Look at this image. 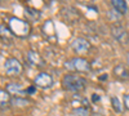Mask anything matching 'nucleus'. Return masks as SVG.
<instances>
[{"label": "nucleus", "mask_w": 129, "mask_h": 116, "mask_svg": "<svg viewBox=\"0 0 129 116\" xmlns=\"http://www.w3.org/2000/svg\"><path fill=\"white\" fill-rule=\"evenodd\" d=\"M62 87L64 90L67 92H72V93H79L83 92L87 87V79L83 78L81 75L78 73H66L62 78Z\"/></svg>", "instance_id": "1"}, {"label": "nucleus", "mask_w": 129, "mask_h": 116, "mask_svg": "<svg viewBox=\"0 0 129 116\" xmlns=\"http://www.w3.org/2000/svg\"><path fill=\"white\" fill-rule=\"evenodd\" d=\"M8 27L12 34L17 37L25 39L31 34V26L27 21H23L18 17H10L8 21Z\"/></svg>", "instance_id": "2"}, {"label": "nucleus", "mask_w": 129, "mask_h": 116, "mask_svg": "<svg viewBox=\"0 0 129 116\" xmlns=\"http://www.w3.org/2000/svg\"><path fill=\"white\" fill-rule=\"evenodd\" d=\"M64 67L70 71L88 72V71H90V63L88 59H85L83 57H74L64 62Z\"/></svg>", "instance_id": "3"}, {"label": "nucleus", "mask_w": 129, "mask_h": 116, "mask_svg": "<svg viewBox=\"0 0 129 116\" xmlns=\"http://www.w3.org/2000/svg\"><path fill=\"white\" fill-rule=\"evenodd\" d=\"M4 70H5L7 75L17 76V75H21V73H22L23 67H22V63H21L17 58L10 57V58L5 59V62H4Z\"/></svg>", "instance_id": "4"}, {"label": "nucleus", "mask_w": 129, "mask_h": 116, "mask_svg": "<svg viewBox=\"0 0 129 116\" xmlns=\"http://www.w3.org/2000/svg\"><path fill=\"white\" fill-rule=\"evenodd\" d=\"M111 35L120 44H123V45L129 44V32L124 26H121L119 23H112L111 25Z\"/></svg>", "instance_id": "5"}, {"label": "nucleus", "mask_w": 129, "mask_h": 116, "mask_svg": "<svg viewBox=\"0 0 129 116\" xmlns=\"http://www.w3.org/2000/svg\"><path fill=\"white\" fill-rule=\"evenodd\" d=\"M35 87H39L41 89H49L53 85V78L47 72H40L34 79Z\"/></svg>", "instance_id": "6"}, {"label": "nucleus", "mask_w": 129, "mask_h": 116, "mask_svg": "<svg viewBox=\"0 0 129 116\" xmlns=\"http://www.w3.org/2000/svg\"><path fill=\"white\" fill-rule=\"evenodd\" d=\"M26 61L34 67H43L45 65V61L40 56V53H38L36 50H28L26 53Z\"/></svg>", "instance_id": "7"}, {"label": "nucleus", "mask_w": 129, "mask_h": 116, "mask_svg": "<svg viewBox=\"0 0 129 116\" xmlns=\"http://www.w3.org/2000/svg\"><path fill=\"white\" fill-rule=\"evenodd\" d=\"M71 48L74 49L75 53H85V52H88V49L90 48V43L84 37H76V39L72 40Z\"/></svg>", "instance_id": "8"}, {"label": "nucleus", "mask_w": 129, "mask_h": 116, "mask_svg": "<svg viewBox=\"0 0 129 116\" xmlns=\"http://www.w3.org/2000/svg\"><path fill=\"white\" fill-rule=\"evenodd\" d=\"M5 90L9 94H13V96H16V97H25L27 94L26 89L21 85L19 83H9V84H7Z\"/></svg>", "instance_id": "9"}, {"label": "nucleus", "mask_w": 129, "mask_h": 116, "mask_svg": "<svg viewBox=\"0 0 129 116\" xmlns=\"http://www.w3.org/2000/svg\"><path fill=\"white\" fill-rule=\"evenodd\" d=\"M112 73L115 75V78L119 79V80H128V79H129V70H128L124 65H121V63L114 66Z\"/></svg>", "instance_id": "10"}, {"label": "nucleus", "mask_w": 129, "mask_h": 116, "mask_svg": "<svg viewBox=\"0 0 129 116\" xmlns=\"http://www.w3.org/2000/svg\"><path fill=\"white\" fill-rule=\"evenodd\" d=\"M111 5L115 9V12L119 14H125L128 12V4L125 0H112Z\"/></svg>", "instance_id": "11"}, {"label": "nucleus", "mask_w": 129, "mask_h": 116, "mask_svg": "<svg viewBox=\"0 0 129 116\" xmlns=\"http://www.w3.org/2000/svg\"><path fill=\"white\" fill-rule=\"evenodd\" d=\"M25 16H26V19H28V21H38L40 18V12L35 8L27 7V8H25Z\"/></svg>", "instance_id": "12"}, {"label": "nucleus", "mask_w": 129, "mask_h": 116, "mask_svg": "<svg viewBox=\"0 0 129 116\" xmlns=\"http://www.w3.org/2000/svg\"><path fill=\"white\" fill-rule=\"evenodd\" d=\"M0 30H2V39H3V41L7 40L8 43H10V41H12L13 34H12V31L9 30V27H7L4 23H2L0 25Z\"/></svg>", "instance_id": "13"}, {"label": "nucleus", "mask_w": 129, "mask_h": 116, "mask_svg": "<svg viewBox=\"0 0 129 116\" xmlns=\"http://www.w3.org/2000/svg\"><path fill=\"white\" fill-rule=\"evenodd\" d=\"M10 94L7 92V90H4V89H2L0 90V104H2V108L4 110V107L7 106L8 103H10Z\"/></svg>", "instance_id": "14"}, {"label": "nucleus", "mask_w": 129, "mask_h": 116, "mask_svg": "<svg viewBox=\"0 0 129 116\" xmlns=\"http://www.w3.org/2000/svg\"><path fill=\"white\" fill-rule=\"evenodd\" d=\"M10 103H12V106L25 107V106H27V104L30 103V101H28V99H26L25 97H14V98H12Z\"/></svg>", "instance_id": "15"}, {"label": "nucleus", "mask_w": 129, "mask_h": 116, "mask_svg": "<svg viewBox=\"0 0 129 116\" xmlns=\"http://www.w3.org/2000/svg\"><path fill=\"white\" fill-rule=\"evenodd\" d=\"M111 104H112V108L115 110V112H117V113L123 112V104H121V102L119 101L117 97H112L111 98Z\"/></svg>", "instance_id": "16"}, {"label": "nucleus", "mask_w": 129, "mask_h": 116, "mask_svg": "<svg viewBox=\"0 0 129 116\" xmlns=\"http://www.w3.org/2000/svg\"><path fill=\"white\" fill-rule=\"evenodd\" d=\"M75 116H89L90 111L88 107H79V108H74Z\"/></svg>", "instance_id": "17"}, {"label": "nucleus", "mask_w": 129, "mask_h": 116, "mask_svg": "<svg viewBox=\"0 0 129 116\" xmlns=\"http://www.w3.org/2000/svg\"><path fill=\"white\" fill-rule=\"evenodd\" d=\"M124 104H125V107L129 110V94H125L124 96Z\"/></svg>", "instance_id": "18"}, {"label": "nucleus", "mask_w": 129, "mask_h": 116, "mask_svg": "<svg viewBox=\"0 0 129 116\" xmlns=\"http://www.w3.org/2000/svg\"><path fill=\"white\" fill-rule=\"evenodd\" d=\"M34 92H35V88H34V87H30V88L26 89V93H27V94H31V93H34Z\"/></svg>", "instance_id": "19"}, {"label": "nucleus", "mask_w": 129, "mask_h": 116, "mask_svg": "<svg viewBox=\"0 0 129 116\" xmlns=\"http://www.w3.org/2000/svg\"><path fill=\"white\" fill-rule=\"evenodd\" d=\"M126 62H128V67H129V53H126Z\"/></svg>", "instance_id": "20"}]
</instances>
